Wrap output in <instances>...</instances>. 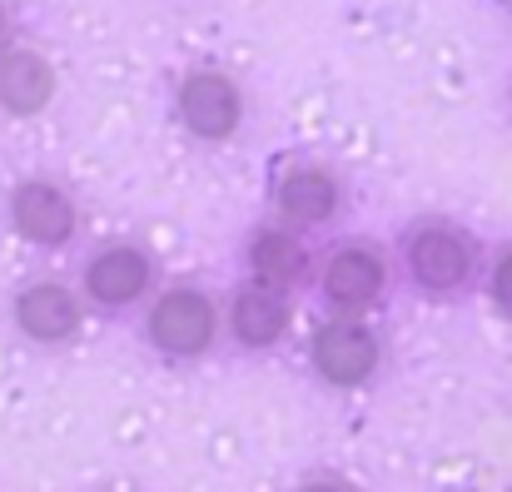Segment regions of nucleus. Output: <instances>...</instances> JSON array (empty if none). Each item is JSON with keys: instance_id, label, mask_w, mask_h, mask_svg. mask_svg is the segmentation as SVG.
<instances>
[{"instance_id": "obj_1", "label": "nucleus", "mask_w": 512, "mask_h": 492, "mask_svg": "<svg viewBox=\"0 0 512 492\" xmlns=\"http://www.w3.org/2000/svg\"><path fill=\"white\" fill-rule=\"evenodd\" d=\"M408 269L423 289L433 294H453L468 284L473 274V239L458 234L453 224H423L408 239Z\"/></svg>"}, {"instance_id": "obj_2", "label": "nucleus", "mask_w": 512, "mask_h": 492, "mask_svg": "<svg viewBox=\"0 0 512 492\" xmlns=\"http://www.w3.org/2000/svg\"><path fill=\"white\" fill-rule=\"evenodd\" d=\"M214 304L199 294V289H170L155 314H150V338L155 348H165L174 358H194L214 343Z\"/></svg>"}, {"instance_id": "obj_3", "label": "nucleus", "mask_w": 512, "mask_h": 492, "mask_svg": "<svg viewBox=\"0 0 512 492\" xmlns=\"http://www.w3.org/2000/svg\"><path fill=\"white\" fill-rule=\"evenodd\" d=\"M314 368L334 383V388H353L378 368V343L373 333L353 319H334L314 333Z\"/></svg>"}, {"instance_id": "obj_4", "label": "nucleus", "mask_w": 512, "mask_h": 492, "mask_svg": "<svg viewBox=\"0 0 512 492\" xmlns=\"http://www.w3.org/2000/svg\"><path fill=\"white\" fill-rule=\"evenodd\" d=\"M10 219H15L20 239H30L40 249H55L75 234V204L45 179H25L10 194Z\"/></svg>"}, {"instance_id": "obj_5", "label": "nucleus", "mask_w": 512, "mask_h": 492, "mask_svg": "<svg viewBox=\"0 0 512 492\" xmlns=\"http://www.w3.org/2000/svg\"><path fill=\"white\" fill-rule=\"evenodd\" d=\"M324 294L334 299V309L343 314H363L378 304L383 294V259L368 244H343L339 254L324 269Z\"/></svg>"}, {"instance_id": "obj_6", "label": "nucleus", "mask_w": 512, "mask_h": 492, "mask_svg": "<svg viewBox=\"0 0 512 492\" xmlns=\"http://www.w3.org/2000/svg\"><path fill=\"white\" fill-rule=\"evenodd\" d=\"M179 115H184V125H189L194 135L224 140V135L239 125V90H234L224 75H214V70L189 75V80L179 85Z\"/></svg>"}, {"instance_id": "obj_7", "label": "nucleus", "mask_w": 512, "mask_h": 492, "mask_svg": "<svg viewBox=\"0 0 512 492\" xmlns=\"http://www.w3.org/2000/svg\"><path fill=\"white\" fill-rule=\"evenodd\" d=\"M15 324L35 343H65L80 328V299L65 284H30L15 299Z\"/></svg>"}, {"instance_id": "obj_8", "label": "nucleus", "mask_w": 512, "mask_h": 492, "mask_svg": "<svg viewBox=\"0 0 512 492\" xmlns=\"http://www.w3.org/2000/svg\"><path fill=\"white\" fill-rule=\"evenodd\" d=\"M150 284V259L130 244H115V249H100L85 269V294L105 309H120L130 299H140Z\"/></svg>"}, {"instance_id": "obj_9", "label": "nucleus", "mask_w": 512, "mask_h": 492, "mask_svg": "<svg viewBox=\"0 0 512 492\" xmlns=\"http://www.w3.org/2000/svg\"><path fill=\"white\" fill-rule=\"evenodd\" d=\"M339 209V184L329 169L319 164H294L284 179H279V214L294 219V224H324L334 219Z\"/></svg>"}, {"instance_id": "obj_10", "label": "nucleus", "mask_w": 512, "mask_h": 492, "mask_svg": "<svg viewBox=\"0 0 512 492\" xmlns=\"http://www.w3.org/2000/svg\"><path fill=\"white\" fill-rule=\"evenodd\" d=\"M234 333H239V343H249V348H269V343H279L284 338V328H289V299H284V289H269V284H249L239 299H234Z\"/></svg>"}, {"instance_id": "obj_11", "label": "nucleus", "mask_w": 512, "mask_h": 492, "mask_svg": "<svg viewBox=\"0 0 512 492\" xmlns=\"http://www.w3.org/2000/svg\"><path fill=\"white\" fill-rule=\"evenodd\" d=\"M50 90H55V75H50V65H45L40 55L10 50V55L0 60V105H5V110L35 115V110L50 100Z\"/></svg>"}, {"instance_id": "obj_12", "label": "nucleus", "mask_w": 512, "mask_h": 492, "mask_svg": "<svg viewBox=\"0 0 512 492\" xmlns=\"http://www.w3.org/2000/svg\"><path fill=\"white\" fill-rule=\"evenodd\" d=\"M249 264H254V284L289 289V284L304 279L309 254H304V244H299L294 234H284V229H264V234L254 239V249H249Z\"/></svg>"}, {"instance_id": "obj_13", "label": "nucleus", "mask_w": 512, "mask_h": 492, "mask_svg": "<svg viewBox=\"0 0 512 492\" xmlns=\"http://www.w3.org/2000/svg\"><path fill=\"white\" fill-rule=\"evenodd\" d=\"M493 299H498V309L512 314V249L498 259V274H493Z\"/></svg>"}, {"instance_id": "obj_14", "label": "nucleus", "mask_w": 512, "mask_h": 492, "mask_svg": "<svg viewBox=\"0 0 512 492\" xmlns=\"http://www.w3.org/2000/svg\"><path fill=\"white\" fill-rule=\"evenodd\" d=\"M304 492H353V488H348V483H309Z\"/></svg>"}, {"instance_id": "obj_15", "label": "nucleus", "mask_w": 512, "mask_h": 492, "mask_svg": "<svg viewBox=\"0 0 512 492\" xmlns=\"http://www.w3.org/2000/svg\"><path fill=\"white\" fill-rule=\"evenodd\" d=\"M0 30H5V10H0Z\"/></svg>"}]
</instances>
